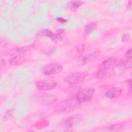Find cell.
Masks as SVG:
<instances>
[{
  "mask_svg": "<svg viewBox=\"0 0 132 132\" xmlns=\"http://www.w3.org/2000/svg\"><path fill=\"white\" fill-rule=\"evenodd\" d=\"M124 128V126L123 124H117L112 125L106 127H104L102 129H101V131H105V132H108V131H119L122 130Z\"/></svg>",
  "mask_w": 132,
  "mask_h": 132,
  "instance_id": "7c38bea8",
  "label": "cell"
},
{
  "mask_svg": "<svg viewBox=\"0 0 132 132\" xmlns=\"http://www.w3.org/2000/svg\"><path fill=\"white\" fill-rule=\"evenodd\" d=\"M122 93V90L120 87H113L108 89L105 93V96L107 98L112 99L119 97Z\"/></svg>",
  "mask_w": 132,
  "mask_h": 132,
  "instance_id": "9c48e42d",
  "label": "cell"
},
{
  "mask_svg": "<svg viewBox=\"0 0 132 132\" xmlns=\"http://www.w3.org/2000/svg\"><path fill=\"white\" fill-rule=\"evenodd\" d=\"M131 8V1H130L129 2V3H128V5H127V7H126V9L128 10H130Z\"/></svg>",
  "mask_w": 132,
  "mask_h": 132,
  "instance_id": "44dd1931",
  "label": "cell"
},
{
  "mask_svg": "<svg viewBox=\"0 0 132 132\" xmlns=\"http://www.w3.org/2000/svg\"><path fill=\"white\" fill-rule=\"evenodd\" d=\"M82 120L83 117L81 115H72L63 119L62 122V125L64 126L65 128L70 130L73 126L80 123Z\"/></svg>",
  "mask_w": 132,
  "mask_h": 132,
  "instance_id": "277c9868",
  "label": "cell"
},
{
  "mask_svg": "<svg viewBox=\"0 0 132 132\" xmlns=\"http://www.w3.org/2000/svg\"><path fill=\"white\" fill-rule=\"evenodd\" d=\"M124 56L126 58H128V59L131 60V48H129L128 50L125 53Z\"/></svg>",
  "mask_w": 132,
  "mask_h": 132,
  "instance_id": "ac0fdd59",
  "label": "cell"
},
{
  "mask_svg": "<svg viewBox=\"0 0 132 132\" xmlns=\"http://www.w3.org/2000/svg\"><path fill=\"white\" fill-rule=\"evenodd\" d=\"M42 35L48 37V38L53 39V40H61L62 39V37L61 36V34L57 32H56V34H54L53 32H52L51 30L47 29H44L41 31Z\"/></svg>",
  "mask_w": 132,
  "mask_h": 132,
  "instance_id": "8fae6325",
  "label": "cell"
},
{
  "mask_svg": "<svg viewBox=\"0 0 132 132\" xmlns=\"http://www.w3.org/2000/svg\"><path fill=\"white\" fill-rule=\"evenodd\" d=\"M84 3V2L80 1H70L68 3V8L71 10H75L79 8Z\"/></svg>",
  "mask_w": 132,
  "mask_h": 132,
  "instance_id": "5bb4252c",
  "label": "cell"
},
{
  "mask_svg": "<svg viewBox=\"0 0 132 132\" xmlns=\"http://www.w3.org/2000/svg\"><path fill=\"white\" fill-rule=\"evenodd\" d=\"M27 58L25 56L18 55L14 56L9 60V63L10 65L12 66L18 65L25 62Z\"/></svg>",
  "mask_w": 132,
  "mask_h": 132,
  "instance_id": "30bf717a",
  "label": "cell"
},
{
  "mask_svg": "<svg viewBox=\"0 0 132 132\" xmlns=\"http://www.w3.org/2000/svg\"><path fill=\"white\" fill-rule=\"evenodd\" d=\"M125 82L127 84L128 86L129 87V89H131V79H127Z\"/></svg>",
  "mask_w": 132,
  "mask_h": 132,
  "instance_id": "d6986e66",
  "label": "cell"
},
{
  "mask_svg": "<svg viewBox=\"0 0 132 132\" xmlns=\"http://www.w3.org/2000/svg\"><path fill=\"white\" fill-rule=\"evenodd\" d=\"M3 63H5V61H4V60H3L2 58H1V65H3Z\"/></svg>",
  "mask_w": 132,
  "mask_h": 132,
  "instance_id": "7402d4cb",
  "label": "cell"
},
{
  "mask_svg": "<svg viewBox=\"0 0 132 132\" xmlns=\"http://www.w3.org/2000/svg\"><path fill=\"white\" fill-rule=\"evenodd\" d=\"M95 90L94 88H85L77 93L75 97L81 103L87 102L91 100L94 95Z\"/></svg>",
  "mask_w": 132,
  "mask_h": 132,
  "instance_id": "3957f363",
  "label": "cell"
},
{
  "mask_svg": "<svg viewBox=\"0 0 132 132\" xmlns=\"http://www.w3.org/2000/svg\"><path fill=\"white\" fill-rule=\"evenodd\" d=\"M117 65L122 70H128L131 68V60H122L118 62Z\"/></svg>",
  "mask_w": 132,
  "mask_h": 132,
  "instance_id": "4fadbf2b",
  "label": "cell"
},
{
  "mask_svg": "<svg viewBox=\"0 0 132 132\" xmlns=\"http://www.w3.org/2000/svg\"><path fill=\"white\" fill-rule=\"evenodd\" d=\"M56 86V82L47 80H39L36 83L37 89L41 91L51 90L55 88Z\"/></svg>",
  "mask_w": 132,
  "mask_h": 132,
  "instance_id": "52a82bcc",
  "label": "cell"
},
{
  "mask_svg": "<svg viewBox=\"0 0 132 132\" xmlns=\"http://www.w3.org/2000/svg\"><path fill=\"white\" fill-rule=\"evenodd\" d=\"M88 75V73L86 71H80L73 73L67 76L64 81L71 85H75L82 82Z\"/></svg>",
  "mask_w": 132,
  "mask_h": 132,
  "instance_id": "7a4b0ae2",
  "label": "cell"
},
{
  "mask_svg": "<svg viewBox=\"0 0 132 132\" xmlns=\"http://www.w3.org/2000/svg\"><path fill=\"white\" fill-rule=\"evenodd\" d=\"M98 55L99 51H95L88 54L82 55L78 57L76 60V62L78 65H85L94 60L97 57Z\"/></svg>",
  "mask_w": 132,
  "mask_h": 132,
  "instance_id": "8992f818",
  "label": "cell"
},
{
  "mask_svg": "<svg viewBox=\"0 0 132 132\" xmlns=\"http://www.w3.org/2000/svg\"><path fill=\"white\" fill-rule=\"evenodd\" d=\"M57 20L59 22H61V23H65V22H67V20H65V19H64L63 18H58L57 19Z\"/></svg>",
  "mask_w": 132,
  "mask_h": 132,
  "instance_id": "ffe728a7",
  "label": "cell"
},
{
  "mask_svg": "<svg viewBox=\"0 0 132 132\" xmlns=\"http://www.w3.org/2000/svg\"><path fill=\"white\" fill-rule=\"evenodd\" d=\"M96 23L95 22H91L88 24L87 25H86L85 27V33L88 35L90 34L92 31H93L95 28H96Z\"/></svg>",
  "mask_w": 132,
  "mask_h": 132,
  "instance_id": "9a60e30c",
  "label": "cell"
},
{
  "mask_svg": "<svg viewBox=\"0 0 132 132\" xmlns=\"http://www.w3.org/2000/svg\"><path fill=\"white\" fill-rule=\"evenodd\" d=\"M118 63V59L115 58H109L102 61L98 65L99 69L110 70L114 68Z\"/></svg>",
  "mask_w": 132,
  "mask_h": 132,
  "instance_id": "ba28073f",
  "label": "cell"
},
{
  "mask_svg": "<svg viewBox=\"0 0 132 132\" xmlns=\"http://www.w3.org/2000/svg\"><path fill=\"white\" fill-rule=\"evenodd\" d=\"M81 103L75 97L68 98L58 103L55 108V111L58 113H69L77 108Z\"/></svg>",
  "mask_w": 132,
  "mask_h": 132,
  "instance_id": "6da1fadb",
  "label": "cell"
},
{
  "mask_svg": "<svg viewBox=\"0 0 132 132\" xmlns=\"http://www.w3.org/2000/svg\"><path fill=\"white\" fill-rule=\"evenodd\" d=\"M63 70V67L59 63H51L45 66L43 69V73L49 76L59 73Z\"/></svg>",
  "mask_w": 132,
  "mask_h": 132,
  "instance_id": "5b68a950",
  "label": "cell"
},
{
  "mask_svg": "<svg viewBox=\"0 0 132 132\" xmlns=\"http://www.w3.org/2000/svg\"><path fill=\"white\" fill-rule=\"evenodd\" d=\"M109 70L106 69H100L96 74V77L98 79H103L107 76L109 73Z\"/></svg>",
  "mask_w": 132,
  "mask_h": 132,
  "instance_id": "2e32d148",
  "label": "cell"
},
{
  "mask_svg": "<svg viewBox=\"0 0 132 132\" xmlns=\"http://www.w3.org/2000/svg\"><path fill=\"white\" fill-rule=\"evenodd\" d=\"M130 38V35L128 33L124 34L121 37V41L123 42H125L128 41Z\"/></svg>",
  "mask_w": 132,
  "mask_h": 132,
  "instance_id": "e0dca14e",
  "label": "cell"
}]
</instances>
